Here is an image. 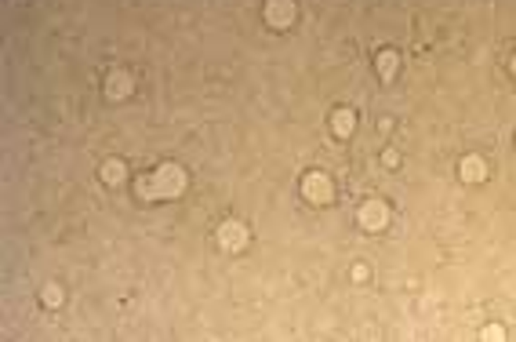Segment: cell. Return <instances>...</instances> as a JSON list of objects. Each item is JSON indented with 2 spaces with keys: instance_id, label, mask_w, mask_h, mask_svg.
Here are the masks:
<instances>
[{
  "instance_id": "3",
  "label": "cell",
  "mask_w": 516,
  "mask_h": 342,
  "mask_svg": "<svg viewBox=\"0 0 516 342\" xmlns=\"http://www.w3.org/2000/svg\"><path fill=\"white\" fill-rule=\"evenodd\" d=\"M266 18H269L273 26H288L291 18H295V4H291V0H269Z\"/></svg>"
},
{
  "instance_id": "2",
  "label": "cell",
  "mask_w": 516,
  "mask_h": 342,
  "mask_svg": "<svg viewBox=\"0 0 516 342\" xmlns=\"http://www.w3.org/2000/svg\"><path fill=\"white\" fill-rule=\"evenodd\" d=\"M302 189H306V197H309V201H316V204L331 197V182H328V175H320V171H313V175L306 179V186H302Z\"/></svg>"
},
{
  "instance_id": "6",
  "label": "cell",
  "mask_w": 516,
  "mask_h": 342,
  "mask_svg": "<svg viewBox=\"0 0 516 342\" xmlns=\"http://www.w3.org/2000/svg\"><path fill=\"white\" fill-rule=\"evenodd\" d=\"M484 175H487V167H484L480 157H465V160H462V179H465V182H480Z\"/></svg>"
},
{
  "instance_id": "8",
  "label": "cell",
  "mask_w": 516,
  "mask_h": 342,
  "mask_svg": "<svg viewBox=\"0 0 516 342\" xmlns=\"http://www.w3.org/2000/svg\"><path fill=\"white\" fill-rule=\"evenodd\" d=\"M378 70H382V77H393V70H396V55H393V51H382V55H378Z\"/></svg>"
},
{
  "instance_id": "1",
  "label": "cell",
  "mask_w": 516,
  "mask_h": 342,
  "mask_svg": "<svg viewBox=\"0 0 516 342\" xmlns=\"http://www.w3.org/2000/svg\"><path fill=\"white\" fill-rule=\"evenodd\" d=\"M182 186H186L182 167L164 164V167H157L153 182H146V186H142V194H146L149 201H153V197H175V194H182Z\"/></svg>"
},
{
  "instance_id": "5",
  "label": "cell",
  "mask_w": 516,
  "mask_h": 342,
  "mask_svg": "<svg viewBox=\"0 0 516 342\" xmlns=\"http://www.w3.org/2000/svg\"><path fill=\"white\" fill-rule=\"evenodd\" d=\"M222 244L226 248H244L247 244V229L240 222H226L222 226Z\"/></svg>"
},
{
  "instance_id": "7",
  "label": "cell",
  "mask_w": 516,
  "mask_h": 342,
  "mask_svg": "<svg viewBox=\"0 0 516 342\" xmlns=\"http://www.w3.org/2000/svg\"><path fill=\"white\" fill-rule=\"evenodd\" d=\"M335 132H338V135H349V132H353V113H349V110H338V113H335Z\"/></svg>"
},
{
  "instance_id": "4",
  "label": "cell",
  "mask_w": 516,
  "mask_h": 342,
  "mask_svg": "<svg viewBox=\"0 0 516 342\" xmlns=\"http://www.w3.org/2000/svg\"><path fill=\"white\" fill-rule=\"evenodd\" d=\"M385 219H389V211H385V204H378V201H371V204H363V208H360V222L368 226V229L385 226Z\"/></svg>"
},
{
  "instance_id": "9",
  "label": "cell",
  "mask_w": 516,
  "mask_h": 342,
  "mask_svg": "<svg viewBox=\"0 0 516 342\" xmlns=\"http://www.w3.org/2000/svg\"><path fill=\"white\" fill-rule=\"evenodd\" d=\"M120 171H124L120 160H113V164H105V167H102V179H105V182H120V179H124Z\"/></svg>"
},
{
  "instance_id": "12",
  "label": "cell",
  "mask_w": 516,
  "mask_h": 342,
  "mask_svg": "<svg viewBox=\"0 0 516 342\" xmlns=\"http://www.w3.org/2000/svg\"><path fill=\"white\" fill-rule=\"evenodd\" d=\"M512 73H516V62H512Z\"/></svg>"
},
{
  "instance_id": "11",
  "label": "cell",
  "mask_w": 516,
  "mask_h": 342,
  "mask_svg": "<svg viewBox=\"0 0 516 342\" xmlns=\"http://www.w3.org/2000/svg\"><path fill=\"white\" fill-rule=\"evenodd\" d=\"M44 303H48V306H55V303H58V288H48V295H44Z\"/></svg>"
},
{
  "instance_id": "10",
  "label": "cell",
  "mask_w": 516,
  "mask_h": 342,
  "mask_svg": "<svg viewBox=\"0 0 516 342\" xmlns=\"http://www.w3.org/2000/svg\"><path fill=\"white\" fill-rule=\"evenodd\" d=\"M110 88H113V95H127V77H113Z\"/></svg>"
}]
</instances>
